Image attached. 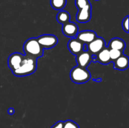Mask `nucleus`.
I'll use <instances>...</instances> for the list:
<instances>
[{"mask_svg":"<svg viewBox=\"0 0 129 128\" xmlns=\"http://www.w3.org/2000/svg\"><path fill=\"white\" fill-rule=\"evenodd\" d=\"M91 18V5L90 3L81 9L78 10L76 15V20L79 23H86Z\"/></svg>","mask_w":129,"mask_h":128,"instance_id":"nucleus-6","label":"nucleus"},{"mask_svg":"<svg viewBox=\"0 0 129 128\" xmlns=\"http://www.w3.org/2000/svg\"><path fill=\"white\" fill-rule=\"evenodd\" d=\"M37 62V60L35 58L25 55L19 68L13 71V74L18 77L31 75L36 70Z\"/></svg>","mask_w":129,"mask_h":128,"instance_id":"nucleus-1","label":"nucleus"},{"mask_svg":"<svg viewBox=\"0 0 129 128\" xmlns=\"http://www.w3.org/2000/svg\"><path fill=\"white\" fill-rule=\"evenodd\" d=\"M70 15H69V13L68 11L61 10V11H60L57 13L56 18L57 21L59 23L63 25V24L70 21Z\"/></svg>","mask_w":129,"mask_h":128,"instance_id":"nucleus-15","label":"nucleus"},{"mask_svg":"<svg viewBox=\"0 0 129 128\" xmlns=\"http://www.w3.org/2000/svg\"><path fill=\"white\" fill-rule=\"evenodd\" d=\"M62 31L65 36L70 38H75L78 33V26L75 23L70 21L63 24Z\"/></svg>","mask_w":129,"mask_h":128,"instance_id":"nucleus-8","label":"nucleus"},{"mask_svg":"<svg viewBox=\"0 0 129 128\" xmlns=\"http://www.w3.org/2000/svg\"><path fill=\"white\" fill-rule=\"evenodd\" d=\"M128 18L129 16H127L126 17H125L123 18V21H122V28H123V30H124L125 32L128 33Z\"/></svg>","mask_w":129,"mask_h":128,"instance_id":"nucleus-20","label":"nucleus"},{"mask_svg":"<svg viewBox=\"0 0 129 128\" xmlns=\"http://www.w3.org/2000/svg\"><path fill=\"white\" fill-rule=\"evenodd\" d=\"M70 77L73 82L76 84H83L90 79V72L86 68L76 66L73 68L70 72Z\"/></svg>","mask_w":129,"mask_h":128,"instance_id":"nucleus-3","label":"nucleus"},{"mask_svg":"<svg viewBox=\"0 0 129 128\" xmlns=\"http://www.w3.org/2000/svg\"><path fill=\"white\" fill-rule=\"evenodd\" d=\"M37 40L43 49H50L57 44L58 39L55 35L46 34L40 35L37 38Z\"/></svg>","mask_w":129,"mask_h":128,"instance_id":"nucleus-4","label":"nucleus"},{"mask_svg":"<svg viewBox=\"0 0 129 128\" xmlns=\"http://www.w3.org/2000/svg\"><path fill=\"white\" fill-rule=\"evenodd\" d=\"M96 61H99L102 64L105 65H107L112 62L110 58L109 48L107 46H105L103 50L96 55Z\"/></svg>","mask_w":129,"mask_h":128,"instance_id":"nucleus-13","label":"nucleus"},{"mask_svg":"<svg viewBox=\"0 0 129 128\" xmlns=\"http://www.w3.org/2000/svg\"><path fill=\"white\" fill-rule=\"evenodd\" d=\"M95 1H99V0H95Z\"/></svg>","mask_w":129,"mask_h":128,"instance_id":"nucleus-24","label":"nucleus"},{"mask_svg":"<svg viewBox=\"0 0 129 128\" xmlns=\"http://www.w3.org/2000/svg\"><path fill=\"white\" fill-rule=\"evenodd\" d=\"M125 42L120 38H113L110 41L107 47L109 49H115L123 51L125 48Z\"/></svg>","mask_w":129,"mask_h":128,"instance_id":"nucleus-14","label":"nucleus"},{"mask_svg":"<svg viewBox=\"0 0 129 128\" xmlns=\"http://www.w3.org/2000/svg\"><path fill=\"white\" fill-rule=\"evenodd\" d=\"M84 43L81 42L76 38H72L68 43V48L73 55H77L83 51Z\"/></svg>","mask_w":129,"mask_h":128,"instance_id":"nucleus-11","label":"nucleus"},{"mask_svg":"<svg viewBox=\"0 0 129 128\" xmlns=\"http://www.w3.org/2000/svg\"><path fill=\"white\" fill-rule=\"evenodd\" d=\"M23 50L26 56L30 57H41L44 54V49L37 40V38H30L23 44Z\"/></svg>","mask_w":129,"mask_h":128,"instance_id":"nucleus-2","label":"nucleus"},{"mask_svg":"<svg viewBox=\"0 0 129 128\" xmlns=\"http://www.w3.org/2000/svg\"><path fill=\"white\" fill-rule=\"evenodd\" d=\"M92 61V55L88 51H83L76 55L77 63L81 67L86 69Z\"/></svg>","mask_w":129,"mask_h":128,"instance_id":"nucleus-9","label":"nucleus"},{"mask_svg":"<svg viewBox=\"0 0 129 128\" xmlns=\"http://www.w3.org/2000/svg\"><path fill=\"white\" fill-rule=\"evenodd\" d=\"M114 65L113 67L115 69L120 70H126L128 67L129 59L127 55L122 54L119 58L113 61Z\"/></svg>","mask_w":129,"mask_h":128,"instance_id":"nucleus-12","label":"nucleus"},{"mask_svg":"<svg viewBox=\"0 0 129 128\" xmlns=\"http://www.w3.org/2000/svg\"><path fill=\"white\" fill-rule=\"evenodd\" d=\"M63 123H64V122L62 121V120H59L50 128H63Z\"/></svg>","mask_w":129,"mask_h":128,"instance_id":"nucleus-21","label":"nucleus"},{"mask_svg":"<svg viewBox=\"0 0 129 128\" xmlns=\"http://www.w3.org/2000/svg\"><path fill=\"white\" fill-rule=\"evenodd\" d=\"M109 54L111 61H113L123 54V51L115 49H109Z\"/></svg>","mask_w":129,"mask_h":128,"instance_id":"nucleus-17","label":"nucleus"},{"mask_svg":"<svg viewBox=\"0 0 129 128\" xmlns=\"http://www.w3.org/2000/svg\"><path fill=\"white\" fill-rule=\"evenodd\" d=\"M88 51L91 55H96L106 46V43L104 39L100 36H96L91 42L87 44Z\"/></svg>","mask_w":129,"mask_h":128,"instance_id":"nucleus-5","label":"nucleus"},{"mask_svg":"<svg viewBox=\"0 0 129 128\" xmlns=\"http://www.w3.org/2000/svg\"><path fill=\"white\" fill-rule=\"evenodd\" d=\"M8 112L10 115H12V114H14V112H15L14 109H13V108H10V109H8Z\"/></svg>","mask_w":129,"mask_h":128,"instance_id":"nucleus-22","label":"nucleus"},{"mask_svg":"<svg viewBox=\"0 0 129 128\" xmlns=\"http://www.w3.org/2000/svg\"><path fill=\"white\" fill-rule=\"evenodd\" d=\"M67 0H50L52 8L55 10H62L66 5Z\"/></svg>","mask_w":129,"mask_h":128,"instance_id":"nucleus-16","label":"nucleus"},{"mask_svg":"<svg viewBox=\"0 0 129 128\" xmlns=\"http://www.w3.org/2000/svg\"><path fill=\"white\" fill-rule=\"evenodd\" d=\"M89 3H90L89 0H75V5L78 10L81 9Z\"/></svg>","mask_w":129,"mask_h":128,"instance_id":"nucleus-19","label":"nucleus"},{"mask_svg":"<svg viewBox=\"0 0 129 128\" xmlns=\"http://www.w3.org/2000/svg\"><path fill=\"white\" fill-rule=\"evenodd\" d=\"M24 56L25 55L19 52L13 53L10 55L8 59V65L11 71L13 72L18 69Z\"/></svg>","mask_w":129,"mask_h":128,"instance_id":"nucleus-7","label":"nucleus"},{"mask_svg":"<svg viewBox=\"0 0 129 128\" xmlns=\"http://www.w3.org/2000/svg\"><path fill=\"white\" fill-rule=\"evenodd\" d=\"M83 51H88V46H87V44H84L83 45Z\"/></svg>","mask_w":129,"mask_h":128,"instance_id":"nucleus-23","label":"nucleus"},{"mask_svg":"<svg viewBox=\"0 0 129 128\" xmlns=\"http://www.w3.org/2000/svg\"><path fill=\"white\" fill-rule=\"evenodd\" d=\"M63 128H79V127L78 124L73 120H67L63 123Z\"/></svg>","mask_w":129,"mask_h":128,"instance_id":"nucleus-18","label":"nucleus"},{"mask_svg":"<svg viewBox=\"0 0 129 128\" xmlns=\"http://www.w3.org/2000/svg\"><path fill=\"white\" fill-rule=\"evenodd\" d=\"M96 36V33L94 31L91 30H84L78 33L76 38L83 43L88 44L95 39Z\"/></svg>","mask_w":129,"mask_h":128,"instance_id":"nucleus-10","label":"nucleus"}]
</instances>
